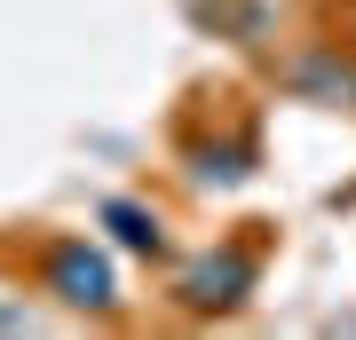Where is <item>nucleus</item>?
Instances as JSON below:
<instances>
[{
  "label": "nucleus",
  "mask_w": 356,
  "mask_h": 340,
  "mask_svg": "<svg viewBox=\"0 0 356 340\" xmlns=\"http://www.w3.org/2000/svg\"><path fill=\"white\" fill-rule=\"evenodd\" d=\"M56 285H64V301H79V309L111 301V269H103L95 253H64V261H56Z\"/></svg>",
  "instance_id": "nucleus-1"
},
{
  "label": "nucleus",
  "mask_w": 356,
  "mask_h": 340,
  "mask_svg": "<svg viewBox=\"0 0 356 340\" xmlns=\"http://www.w3.org/2000/svg\"><path fill=\"white\" fill-rule=\"evenodd\" d=\"M214 285H245V261H206L198 277H191V301H222Z\"/></svg>",
  "instance_id": "nucleus-2"
},
{
  "label": "nucleus",
  "mask_w": 356,
  "mask_h": 340,
  "mask_svg": "<svg viewBox=\"0 0 356 340\" xmlns=\"http://www.w3.org/2000/svg\"><path fill=\"white\" fill-rule=\"evenodd\" d=\"M111 222H119V238H127V245H159L151 214H135V206H111Z\"/></svg>",
  "instance_id": "nucleus-3"
}]
</instances>
